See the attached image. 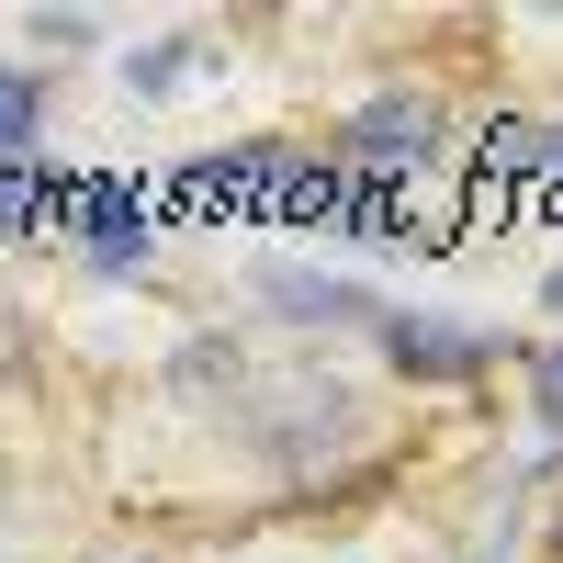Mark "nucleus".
<instances>
[{
    "label": "nucleus",
    "instance_id": "nucleus-1",
    "mask_svg": "<svg viewBox=\"0 0 563 563\" xmlns=\"http://www.w3.org/2000/svg\"><path fill=\"white\" fill-rule=\"evenodd\" d=\"M429 158H440V102H417V90H384V102H361L339 124V169L361 192H395V180H417Z\"/></svg>",
    "mask_w": 563,
    "mask_h": 563
},
{
    "label": "nucleus",
    "instance_id": "nucleus-2",
    "mask_svg": "<svg viewBox=\"0 0 563 563\" xmlns=\"http://www.w3.org/2000/svg\"><path fill=\"white\" fill-rule=\"evenodd\" d=\"M68 225H79V249L102 260V271H135V260H147V192H135V180H79V192H68Z\"/></svg>",
    "mask_w": 563,
    "mask_h": 563
},
{
    "label": "nucleus",
    "instance_id": "nucleus-3",
    "mask_svg": "<svg viewBox=\"0 0 563 563\" xmlns=\"http://www.w3.org/2000/svg\"><path fill=\"white\" fill-rule=\"evenodd\" d=\"M395 339V372H429V384H451V372H485V327H462V316H395L384 327Z\"/></svg>",
    "mask_w": 563,
    "mask_h": 563
},
{
    "label": "nucleus",
    "instance_id": "nucleus-4",
    "mask_svg": "<svg viewBox=\"0 0 563 563\" xmlns=\"http://www.w3.org/2000/svg\"><path fill=\"white\" fill-rule=\"evenodd\" d=\"M34 124H45V79H23V68H0V169H12V158L34 147Z\"/></svg>",
    "mask_w": 563,
    "mask_h": 563
},
{
    "label": "nucleus",
    "instance_id": "nucleus-5",
    "mask_svg": "<svg viewBox=\"0 0 563 563\" xmlns=\"http://www.w3.org/2000/svg\"><path fill=\"white\" fill-rule=\"evenodd\" d=\"M271 294L294 305V316H372V294H350V282H294V271H282Z\"/></svg>",
    "mask_w": 563,
    "mask_h": 563
},
{
    "label": "nucleus",
    "instance_id": "nucleus-6",
    "mask_svg": "<svg viewBox=\"0 0 563 563\" xmlns=\"http://www.w3.org/2000/svg\"><path fill=\"white\" fill-rule=\"evenodd\" d=\"M23 214H34V169L12 158V169H0V225H23Z\"/></svg>",
    "mask_w": 563,
    "mask_h": 563
},
{
    "label": "nucleus",
    "instance_id": "nucleus-7",
    "mask_svg": "<svg viewBox=\"0 0 563 563\" xmlns=\"http://www.w3.org/2000/svg\"><path fill=\"white\" fill-rule=\"evenodd\" d=\"M541 417H552V429H563V350L541 361Z\"/></svg>",
    "mask_w": 563,
    "mask_h": 563
},
{
    "label": "nucleus",
    "instance_id": "nucleus-8",
    "mask_svg": "<svg viewBox=\"0 0 563 563\" xmlns=\"http://www.w3.org/2000/svg\"><path fill=\"white\" fill-rule=\"evenodd\" d=\"M541 305H552V316H563V271H552V282H541Z\"/></svg>",
    "mask_w": 563,
    "mask_h": 563
}]
</instances>
